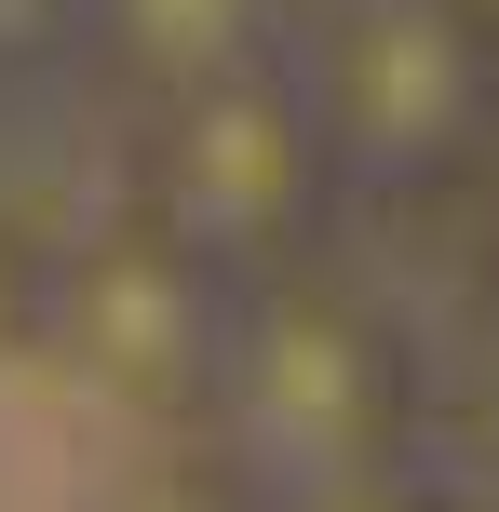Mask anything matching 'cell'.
<instances>
[{
  "label": "cell",
  "mask_w": 499,
  "mask_h": 512,
  "mask_svg": "<svg viewBox=\"0 0 499 512\" xmlns=\"http://www.w3.org/2000/svg\"><path fill=\"white\" fill-rule=\"evenodd\" d=\"M81 27H95V0H0V68H27V54L81 41Z\"/></svg>",
  "instance_id": "obj_9"
},
{
  "label": "cell",
  "mask_w": 499,
  "mask_h": 512,
  "mask_svg": "<svg viewBox=\"0 0 499 512\" xmlns=\"http://www.w3.org/2000/svg\"><path fill=\"white\" fill-rule=\"evenodd\" d=\"M41 297H54V256L27 243V230H0V364L41 351Z\"/></svg>",
  "instance_id": "obj_8"
},
{
  "label": "cell",
  "mask_w": 499,
  "mask_h": 512,
  "mask_svg": "<svg viewBox=\"0 0 499 512\" xmlns=\"http://www.w3.org/2000/svg\"><path fill=\"white\" fill-rule=\"evenodd\" d=\"M108 512H270V499L230 472V445H216V432H176V445H162V459L135 472Z\"/></svg>",
  "instance_id": "obj_6"
},
{
  "label": "cell",
  "mask_w": 499,
  "mask_h": 512,
  "mask_svg": "<svg viewBox=\"0 0 499 512\" xmlns=\"http://www.w3.org/2000/svg\"><path fill=\"white\" fill-rule=\"evenodd\" d=\"M230 310H243V283L216 270L203 243H176L149 203H122L95 243L54 256L41 351L68 364L108 418H135V432H203L216 351H230Z\"/></svg>",
  "instance_id": "obj_4"
},
{
  "label": "cell",
  "mask_w": 499,
  "mask_h": 512,
  "mask_svg": "<svg viewBox=\"0 0 499 512\" xmlns=\"http://www.w3.org/2000/svg\"><path fill=\"white\" fill-rule=\"evenodd\" d=\"M270 14H297V0H95V41L162 95V81H189V68H230V54H257V41H270Z\"/></svg>",
  "instance_id": "obj_5"
},
{
  "label": "cell",
  "mask_w": 499,
  "mask_h": 512,
  "mask_svg": "<svg viewBox=\"0 0 499 512\" xmlns=\"http://www.w3.org/2000/svg\"><path fill=\"white\" fill-rule=\"evenodd\" d=\"M473 283H486V310H499V203H486V230H473Z\"/></svg>",
  "instance_id": "obj_10"
},
{
  "label": "cell",
  "mask_w": 499,
  "mask_h": 512,
  "mask_svg": "<svg viewBox=\"0 0 499 512\" xmlns=\"http://www.w3.org/2000/svg\"><path fill=\"white\" fill-rule=\"evenodd\" d=\"M297 14H324V0H297Z\"/></svg>",
  "instance_id": "obj_11"
},
{
  "label": "cell",
  "mask_w": 499,
  "mask_h": 512,
  "mask_svg": "<svg viewBox=\"0 0 499 512\" xmlns=\"http://www.w3.org/2000/svg\"><path fill=\"white\" fill-rule=\"evenodd\" d=\"M270 512H473V499H446L419 459H392V472H351V486H297V499H270Z\"/></svg>",
  "instance_id": "obj_7"
},
{
  "label": "cell",
  "mask_w": 499,
  "mask_h": 512,
  "mask_svg": "<svg viewBox=\"0 0 499 512\" xmlns=\"http://www.w3.org/2000/svg\"><path fill=\"white\" fill-rule=\"evenodd\" d=\"M351 189L338 135H324V95L297 54H230V68H189L149 95V135H135V203L176 243H203L230 283L297 270L324 230V203Z\"/></svg>",
  "instance_id": "obj_2"
},
{
  "label": "cell",
  "mask_w": 499,
  "mask_h": 512,
  "mask_svg": "<svg viewBox=\"0 0 499 512\" xmlns=\"http://www.w3.org/2000/svg\"><path fill=\"white\" fill-rule=\"evenodd\" d=\"M203 432L230 445V472L257 499L297 486H351V472L419 459V351L378 297H351L338 270H257L216 351V405Z\"/></svg>",
  "instance_id": "obj_1"
},
{
  "label": "cell",
  "mask_w": 499,
  "mask_h": 512,
  "mask_svg": "<svg viewBox=\"0 0 499 512\" xmlns=\"http://www.w3.org/2000/svg\"><path fill=\"white\" fill-rule=\"evenodd\" d=\"M297 68L351 189H459L499 162V0H324Z\"/></svg>",
  "instance_id": "obj_3"
}]
</instances>
